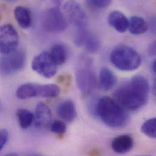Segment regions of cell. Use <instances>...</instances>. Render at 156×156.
Returning <instances> with one entry per match:
<instances>
[{"mask_svg":"<svg viewBox=\"0 0 156 156\" xmlns=\"http://www.w3.org/2000/svg\"><path fill=\"white\" fill-rule=\"evenodd\" d=\"M150 86L147 78L141 75L133 77L114 92V100L125 110L137 111L148 102Z\"/></svg>","mask_w":156,"mask_h":156,"instance_id":"1","label":"cell"},{"mask_svg":"<svg viewBox=\"0 0 156 156\" xmlns=\"http://www.w3.org/2000/svg\"><path fill=\"white\" fill-rule=\"evenodd\" d=\"M94 112L105 124L113 128L126 126L129 120L126 110L108 96L101 97L96 102Z\"/></svg>","mask_w":156,"mask_h":156,"instance_id":"2","label":"cell"},{"mask_svg":"<svg viewBox=\"0 0 156 156\" xmlns=\"http://www.w3.org/2000/svg\"><path fill=\"white\" fill-rule=\"evenodd\" d=\"M110 61L120 71H133L140 66L142 58L133 48L125 45H120L111 52Z\"/></svg>","mask_w":156,"mask_h":156,"instance_id":"3","label":"cell"},{"mask_svg":"<svg viewBox=\"0 0 156 156\" xmlns=\"http://www.w3.org/2000/svg\"><path fill=\"white\" fill-rule=\"evenodd\" d=\"M76 77L77 87L83 94H90L97 87V79L93 63L87 57L83 56L80 58Z\"/></svg>","mask_w":156,"mask_h":156,"instance_id":"4","label":"cell"},{"mask_svg":"<svg viewBox=\"0 0 156 156\" xmlns=\"http://www.w3.org/2000/svg\"><path fill=\"white\" fill-rule=\"evenodd\" d=\"M43 29L49 33L57 34L65 30L68 26V20L58 7L45 9L41 15Z\"/></svg>","mask_w":156,"mask_h":156,"instance_id":"5","label":"cell"},{"mask_svg":"<svg viewBox=\"0 0 156 156\" xmlns=\"http://www.w3.org/2000/svg\"><path fill=\"white\" fill-rule=\"evenodd\" d=\"M58 88L57 85L38 84L35 83H25L21 85L16 90V95L18 98L26 100L35 97L54 98L58 95Z\"/></svg>","mask_w":156,"mask_h":156,"instance_id":"6","label":"cell"},{"mask_svg":"<svg viewBox=\"0 0 156 156\" xmlns=\"http://www.w3.org/2000/svg\"><path fill=\"white\" fill-rule=\"evenodd\" d=\"M26 58V53L22 49L3 55L0 57V75L9 76L19 72L24 68Z\"/></svg>","mask_w":156,"mask_h":156,"instance_id":"7","label":"cell"},{"mask_svg":"<svg viewBox=\"0 0 156 156\" xmlns=\"http://www.w3.org/2000/svg\"><path fill=\"white\" fill-rule=\"evenodd\" d=\"M32 69L41 76L49 78L57 72V65L53 60L49 52H43L37 55L32 63Z\"/></svg>","mask_w":156,"mask_h":156,"instance_id":"8","label":"cell"},{"mask_svg":"<svg viewBox=\"0 0 156 156\" xmlns=\"http://www.w3.org/2000/svg\"><path fill=\"white\" fill-rule=\"evenodd\" d=\"M19 36L15 27L9 24L0 26V52L7 54L17 49Z\"/></svg>","mask_w":156,"mask_h":156,"instance_id":"9","label":"cell"},{"mask_svg":"<svg viewBox=\"0 0 156 156\" xmlns=\"http://www.w3.org/2000/svg\"><path fill=\"white\" fill-rule=\"evenodd\" d=\"M66 17L77 29L86 28L87 18L81 6L76 1H67L63 6Z\"/></svg>","mask_w":156,"mask_h":156,"instance_id":"10","label":"cell"},{"mask_svg":"<svg viewBox=\"0 0 156 156\" xmlns=\"http://www.w3.org/2000/svg\"><path fill=\"white\" fill-rule=\"evenodd\" d=\"M52 113L49 108L44 103L40 102L36 106L34 125L37 128L45 129L51 124Z\"/></svg>","mask_w":156,"mask_h":156,"instance_id":"11","label":"cell"},{"mask_svg":"<svg viewBox=\"0 0 156 156\" xmlns=\"http://www.w3.org/2000/svg\"><path fill=\"white\" fill-rule=\"evenodd\" d=\"M134 146V140L128 134L120 135L115 137L111 143L113 151L119 154H123L130 151Z\"/></svg>","mask_w":156,"mask_h":156,"instance_id":"12","label":"cell"},{"mask_svg":"<svg viewBox=\"0 0 156 156\" xmlns=\"http://www.w3.org/2000/svg\"><path fill=\"white\" fill-rule=\"evenodd\" d=\"M109 24L120 33L125 32L129 27V21L126 16L120 11L111 12L108 18Z\"/></svg>","mask_w":156,"mask_h":156,"instance_id":"13","label":"cell"},{"mask_svg":"<svg viewBox=\"0 0 156 156\" xmlns=\"http://www.w3.org/2000/svg\"><path fill=\"white\" fill-rule=\"evenodd\" d=\"M57 115L65 121L71 122L77 117V110L74 103L71 100L62 102L57 108Z\"/></svg>","mask_w":156,"mask_h":156,"instance_id":"14","label":"cell"},{"mask_svg":"<svg viewBox=\"0 0 156 156\" xmlns=\"http://www.w3.org/2000/svg\"><path fill=\"white\" fill-rule=\"evenodd\" d=\"M117 79L113 72L106 67L102 68L99 73V86L104 90H109L114 87Z\"/></svg>","mask_w":156,"mask_h":156,"instance_id":"15","label":"cell"},{"mask_svg":"<svg viewBox=\"0 0 156 156\" xmlns=\"http://www.w3.org/2000/svg\"><path fill=\"white\" fill-rule=\"evenodd\" d=\"M14 16L18 25L23 29H27L32 23L30 10L23 6H18L14 10Z\"/></svg>","mask_w":156,"mask_h":156,"instance_id":"16","label":"cell"},{"mask_svg":"<svg viewBox=\"0 0 156 156\" xmlns=\"http://www.w3.org/2000/svg\"><path fill=\"white\" fill-rule=\"evenodd\" d=\"M49 54L57 66L64 64L68 58L67 48L63 44L58 43L53 45Z\"/></svg>","mask_w":156,"mask_h":156,"instance_id":"17","label":"cell"},{"mask_svg":"<svg viewBox=\"0 0 156 156\" xmlns=\"http://www.w3.org/2000/svg\"><path fill=\"white\" fill-rule=\"evenodd\" d=\"M129 32L133 35H140L145 33L148 29L147 22L142 17L134 16L129 21Z\"/></svg>","mask_w":156,"mask_h":156,"instance_id":"18","label":"cell"},{"mask_svg":"<svg viewBox=\"0 0 156 156\" xmlns=\"http://www.w3.org/2000/svg\"><path fill=\"white\" fill-rule=\"evenodd\" d=\"M16 116L20 127L24 129H27L34 122V115L29 110L20 108L16 112Z\"/></svg>","mask_w":156,"mask_h":156,"instance_id":"19","label":"cell"},{"mask_svg":"<svg viewBox=\"0 0 156 156\" xmlns=\"http://www.w3.org/2000/svg\"><path fill=\"white\" fill-rule=\"evenodd\" d=\"M85 49L89 53H96L100 49V41L98 38L92 34L90 33L87 36L83 45Z\"/></svg>","mask_w":156,"mask_h":156,"instance_id":"20","label":"cell"},{"mask_svg":"<svg viewBox=\"0 0 156 156\" xmlns=\"http://www.w3.org/2000/svg\"><path fill=\"white\" fill-rule=\"evenodd\" d=\"M141 131L150 138H156V118L153 117L145 121L141 126Z\"/></svg>","mask_w":156,"mask_h":156,"instance_id":"21","label":"cell"},{"mask_svg":"<svg viewBox=\"0 0 156 156\" xmlns=\"http://www.w3.org/2000/svg\"><path fill=\"white\" fill-rule=\"evenodd\" d=\"M90 32L88 31V30H87L86 28L77 29L74 40L75 44L78 47L83 46Z\"/></svg>","mask_w":156,"mask_h":156,"instance_id":"22","label":"cell"},{"mask_svg":"<svg viewBox=\"0 0 156 156\" xmlns=\"http://www.w3.org/2000/svg\"><path fill=\"white\" fill-rule=\"evenodd\" d=\"M51 130L52 133L57 134H63L66 131V124L60 120H55L51 123Z\"/></svg>","mask_w":156,"mask_h":156,"instance_id":"23","label":"cell"},{"mask_svg":"<svg viewBox=\"0 0 156 156\" xmlns=\"http://www.w3.org/2000/svg\"><path fill=\"white\" fill-rule=\"evenodd\" d=\"M87 4L95 9H103L108 7L111 4L110 0H89L86 1Z\"/></svg>","mask_w":156,"mask_h":156,"instance_id":"24","label":"cell"},{"mask_svg":"<svg viewBox=\"0 0 156 156\" xmlns=\"http://www.w3.org/2000/svg\"><path fill=\"white\" fill-rule=\"evenodd\" d=\"M9 139V133L5 129H0V151L5 145Z\"/></svg>","mask_w":156,"mask_h":156,"instance_id":"25","label":"cell"},{"mask_svg":"<svg viewBox=\"0 0 156 156\" xmlns=\"http://www.w3.org/2000/svg\"><path fill=\"white\" fill-rule=\"evenodd\" d=\"M149 54L151 55H155L156 54V42H154L150 46L149 48Z\"/></svg>","mask_w":156,"mask_h":156,"instance_id":"26","label":"cell"},{"mask_svg":"<svg viewBox=\"0 0 156 156\" xmlns=\"http://www.w3.org/2000/svg\"><path fill=\"white\" fill-rule=\"evenodd\" d=\"M21 156H46V155H44V154H38V153H27V154H24V155Z\"/></svg>","mask_w":156,"mask_h":156,"instance_id":"27","label":"cell"},{"mask_svg":"<svg viewBox=\"0 0 156 156\" xmlns=\"http://www.w3.org/2000/svg\"><path fill=\"white\" fill-rule=\"evenodd\" d=\"M151 69L154 73V74H156V60H154L152 65H151Z\"/></svg>","mask_w":156,"mask_h":156,"instance_id":"28","label":"cell"},{"mask_svg":"<svg viewBox=\"0 0 156 156\" xmlns=\"http://www.w3.org/2000/svg\"><path fill=\"white\" fill-rule=\"evenodd\" d=\"M4 156H20L19 154H16V153H9V154H7L6 155Z\"/></svg>","mask_w":156,"mask_h":156,"instance_id":"29","label":"cell"},{"mask_svg":"<svg viewBox=\"0 0 156 156\" xmlns=\"http://www.w3.org/2000/svg\"><path fill=\"white\" fill-rule=\"evenodd\" d=\"M149 156V155H137V156Z\"/></svg>","mask_w":156,"mask_h":156,"instance_id":"30","label":"cell"}]
</instances>
